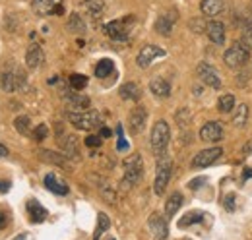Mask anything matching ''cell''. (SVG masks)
Wrapping results in <instances>:
<instances>
[{
	"label": "cell",
	"mask_w": 252,
	"mask_h": 240,
	"mask_svg": "<svg viewBox=\"0 0 252 240\" xmlns=\"http://www.w3.org/2000/svg\"><path fill=\"white\" fill-rule=\"evenodd\" d=\"M169 140H171V130H169V124L165 120H158L152 128V138H150V144H152V151L156 157H163L167 146H169Z\"/></svg>",
	"instance_id": "1"
},
{
	"label": "cell",
	"mask_w": 252,
	"mask_h": 240,
	"mask_svg": "<svg viewBox=\"0 0 252 240\" xmlns=\"http://www.w3.org/2000/svg\"><path fill=\"white\" fill-rule=\"evenodd\" d=\"M28 78H26V72L18 66H8L4 68L2 72V80H0V86L4 91H18L26 86Z\"/></svg>",
	"instance_id": "2"
},
{
	"label": "cell",
	"mask_w": 252,
	"mask_h": 240,
	"mask_svg": "<svg viewBox=\"0 0 252 240\" xmlns=\"http://www.w3.org/2000/svg\"><path fill=\"white\" fill-rule=\"evenodd\" d=\"M144 177V161L142 157L136 153V155H130L125 161V179H123V184L126 188L138 184Z\"/></svg>",
	"instance_id": "3"
},
{
	"label": "cell",
	"mask_w": 252,
	"mask_h": 240,
	"mask_svg": "<svg viewBox=\"0 0 252 240\" xmlns=\"http://www.w3.org/2000/svg\"><path fill=\"white\" fill-rule=\"evenodd\" d=\"M68 120L78 128V130H95L101 126V119L94 111H80V113H68Z\"/></svg>",
	"instance_id": "4"
},
{
	"label": "cell",
	"mask_w": 252,
	"mask_h": 240,
	"mask_svg": "<svg viewBox=\"0 0 252 240\" xmlns=\"http://www.w3.org/2000/svg\"><path fill=\"white\" fill-rule=\"evenodd\" d=\"M171 173H173V163H171V159L165 157V155L159 157L156 182H154V190H156L158 196H161V194L165 192V188H167V184H169V180H171Z\"/></svg>",
	"instance_id": "5"
},
{
	"label": "cell",
	"mask_w": 252,
	"mask_h": 240,
	"mask_svg": "<svg viewBox=\"0 0 252 240\" xmlns=\"http://www.w3.org/2000/svg\"><path fill=\"white\" fill-rule=\"evenodd\" d=\"M223 60L229 68H241L249 62V49L243 45V43H233L225 55H223Z\"/></svg>",
	"instance_id": "6"
},
{
	"label": "cell",
	"mask_w": 252,
	"mask_h": 240,
	"mask_svg": "<svg viewBox=\"0 0 252 240\" xmlns=\"http://www.w3.org/2000/svg\"><path fill=\"white\" fill-rule=\"evenodd\" d=\"M134 24V16H126L125 20H115V22H109L105 26V33L115 39V41H125L128 39V33H130V26Z\"/></svg>",
	"instance_id": "7"
},
{
	"label": "cell",
	"mask_w": 252,
	"mask_h": 240,
	"mask_svg": "<svg viewBox=\"0 0 252 240\" xmlns=\"http://www.w3.org/2000/svg\"><path fill=\"white\" fill-rule=\"evenodd\" d=\"M198 78H200L206 86H210V88H214V90H220L221 88V80H220L218 70H216L212 64H208V62H200V64H198Z\"/></svg>",
	"instance_id": "8"
},
{
	"label": "cell",
	"mask_w": 252,
	"mask_h": 240,
	"mask_svg": "<svg viewBox=\"0 0 252 240\" xmlns=\"http://www.w3.org/2000/svg\"><path fill=\"white\" fill-rule=\"evenodd\" d=\"M32 8L37 16L63 14V0H32Z\"/></svg>",
	"instance_id": "9"
},
{
	"label": "cell",
	"mask_w": 252,
	"mask_h": 240,
	"mask_svg": "<svg viewBox=\"0 0 252 240\" xmlns=\"http://www.w3.org/2000/svg\"><path fill=\"white\" fill-rule=\"evenodd\" d=\"M148 227H150V233L156 240H165L169 237V225H167V219L159 213H154L150 219H148Z\"/></svg>",
	"instance_id": "10"
},
{
	"label": "cell",
	"mask_w": 252,
	"mask_h": 240,
	"mask_svg": "<svg viewBox=\"0 0 252 240\" xmlns=\"http://www.w3.org/2000/svg\"><path fill=\"white\" fill-rule=\"evenodd\" d=\"M165 55H167V53H165L161 47H158V45H146V47L138 53L136 62H138V66H140V68H148L154 60L161 59V57H165Z\"/></svg>",
	"instance_id": "11"
},
{
	"label": "cell",
	"mask_w": 252,
	"mask_h": 240,
	"mask_svg": "<svg viewBox=\"0 0 252 240\" xmlns=\"http://www.w3.org/2000/svg\"><path fill=\"white\" fill-rule=\"evenodd\" d=\"M221 153L223 151L220 148H212V150H204L200 151L194 159H192V167L194 169H204V167H210V165H214L218 159L221 157Z\"/></svg>",
	"instance_id": "12"
},
{
	"label": "cell",
	"mask_w": 252,
	"mask_h": 240,
	"mask_svg": "<svg viewBox=\"0 0 252 240\" xmlns=\"http://www.w3.org/2000/svg\"><path fill=\"white\" fill-rule=\"evenodd\" d=\"M146 120H148V111L144 107H136L132 109V113L128 115V128L132 134H140L146 126Z\"/></svg>",
	"instance_id": "13"
},
{
	"label": "cell",
	"mask_w": 252,
	"mask_h": 240,
	"mask_svg": "<svg viewBox=\"0 0 252 240\" xmlns=\"http://www.w3.org/2000/svg\"><path fill=\"white\" fill-rule=\"evenodd\" d=\"M221 138H223V126L220 122H206L200 130L202 142H221Z\"/></svg>",
	"instance_id": "14"
},
{
	"label": "cell",
	"mask_w": 252,
	"mask_h": 240,
	"mask_svg": "<svg viewBox=\"0 0 252 240\" xmlns=\"http://www.w3.org/2000/svg\"><path fill=\"white\" fill-rule=\"evenodd\" d=\"M206 33H208V37L214 45H223L225 43V26L218 20H214L206 26Z\"/></svg>",
	"instance_id": "15"
},
{
	"label": "cell",
	"mask_w": 252,
	"mask_h": 240,
	"mask_svg": "<svg viewBox=\"0 0 252 240\" xmlns=\"http://www.w3.org/2000/svg\"><path fill=\"white\" fill-rule=\"evenodd\" d=\"M66 103H68L70 109H74L72 113H80V111L90 109V97L80 95V93H68L66 95Z\"/></svg>",
	"instance_id": "16"
},
{
	"label": "cell",
	"mask_w": 252,
	"mask_h": 240,
	"mask_svg": "<svg viewBox=\"0 0 252 240\" xmlns=\"http://www.w3.org/2000/svg\"><path fill=\"white\" fill-rule=\"evenodd\" d=\"M43 60H45L43 49H41L39 45H32V47L28 49V53H26V64H28V68H37V66H41Z\"/></svg>",
	"instance_id": "17"
},
{
	"label": "cell",
	"mask_w": 252,
	"mask_h": 240,
	"mask_svg": "<svg viewBox=\"0 0 252 240\" xmlns=\"http://www.w3.org/2000/svg\"><path fill=\"white\" fill-rule=\"evenodd\" d=\"M183 202H185L183 194H181V192H173V194L167 198V202H165V215H167V217H173L177 211L181 210Z\"/></svg>",
	"instance_id": "18"
},
{
	"label": "cell",
	"mask_w": 252,
	"mask_h": 240,
	"mask_svg": "<svg viewBox=\"0 0 252 240\" xmlns=\"http://www.w3.org/2000/svg\"><path fill=\"white\" fill-rule=\"evenodd\" d=\"M61 146H63L64 157H72V159H78L80 157V148H78V140L74 136H64L61 140Z\"/></svg>",
	"instance_id": "19"
},
{
	"label": "cell",
	"mask_w": 252,
	"mask_h": 240,
	"mask_svg": "<svg viewBox=\"0 0 252 240\" xmlns=\"http://www.w3.org/2000/svg\"><path fill=\"white\" fill-rule=\"evenodd\" d=\"M45 186H47L51 192H55V194H61V196L68 194V186H66V182H63L61 179H57V175H53V173L45 177Z\"/></svg>",
	"instance_id": "20"
},
{
	"label": "cell",
	"mask_w": 252,
	"mask_h": 240,
	"mask_svg": "<svg viewBox=\"0 0 252 240\" xmlns=\"http://www.w3.org/2000/svg\"><path fill=\"white\" fill-rule=\"evenodd\" d=\"M150 90L156 97H169L171 95V84L163 78H156V80H152Z\"/></svg>",
	"instance_id": "21"
},
{
	"label": "cell",
	"mask_w": 252,
	"mask_h": 240,
	"mask_svg": "<svg viewBox=\"0 0 252 240\" xmlns=\"http://www.w3.org/2000/svg\"><path fill=\"white\" fill-rule=\"evenodd\" d=\"M28 213H30L33 223H43L45 217H47V210H45L39 202H35V200H30V202H28Z\"/></svg>",
	"instance_id": "22"
},
{
	"label": "cell",
	"mask_w": 252,
	"mask_h": 240,
	"mask_svg": "<svg viewBox=\"0 0 252 240\" xmlns=\"http://www.w3.org/2000/svg\"><path fill=\"white\" fill-rule=\"evenodd\" d=\"M200 10H202L204 16L214 18V16H218L221 10H223V0H202Z\"/></svg>",
	"instance_id": "23"
},
{
	"label": "cell",
	"mask_w": 252,
	"mask_h": 240,
	"mask_svg": "<svg viewBox=\"0 0 252 240\" xmlns=\"http://www.w3.org/2000/svg\"><path fill=\"white\" fill-rule=\"evenodd\" d=\"M173 24H175V16H159L158 22H156V31H158L159 35H165V37H169L171 35V31H173Z\"/></svg>",
	"instance_id": "24"
},
{
	"label": "cell",
	"mask_w": 252,
	"mask_h": 240,
	"mask_svg": "<svg viewBox=\"0 0 252 240\" xmlns=\"http://www.w3.org/2000/svg\"><path fill=\"white\" fill-rule=\"evenodd\" d=\"M119 93H121V97H123L125 101H138V99L142 97V91H140V88H138L134 82L125 84V86L119 90Z\"/></svg>",
	"instance_id": "25"
},
{
	"label": "cell",
	"mask_w": 252,
	"mask_h": 240,
	"mask_svg": "<svg viewBox=\"0 0 252 240\" xmlns=\"http://www.w3.org/2000/svg\"><path fill=\"white\" fill-rule=\"evenodd\" d=\"M113 72H115V64H113V60H109V59L99 60V64L95 66V76H97V78H107V76H111Z\"/></svg>",
	"instance_id": "26"
},
{
	"label": "cell",
	"mask_w": 252,
	"mask_h": 240,
	"mask_svg": "<svg viewBox=\"0 0 252 240\" xmlns=\"http://www.w3.org/2000/svg\"><path fill=\"white\" fill-rule=\"evenodd\" d=\"M204 217H206V213H202V211H190V213H187V215L179 221V227H181V229H187V227L194 225V223H200Z\"/></svg>",
	"instance_id": "27"
},
{
	"label": "cell",
	"mask_w": 252,
	"mask_h": 240,
	"mask_svg": "<svg viewBox=\"0 0 252 240\" xmlns=\"http://www.w3.org/2000/svg\"><path fill=\"white\" fill-rule=\"evenodd\" d=\"M109 227H111V221H109V217H107L105 213H99V215H97V227H95L94 240L101 239V235H103V233H105Z\"/></svg>",
	"instance_id": "28"
},
{
	"label": "cell",
	"mask_w": 252,
	"mask_h": 240,
	"mask_svg": "<svg viewBox=\"0 0 252 240\" xmlns=\"http://www.w3.org/2000/svg\"><path fill=\"white\" fill-rule=\"evenodd\" d=\"M14 126L22 136H32V120L28 117H18L14 120Z\"/></svg>",
	"instance_id": "29"
},
{
	"label": "cell",
	"mask_w": 252,
	"mask_h": 240,
	"mask_svg": "<svg viewBox=\"0 0 252 240\" xmlns=\"http://www.w3.org/2000/svg\"><path fill=\"white\" fill-rule=\"evenodd\" d=\"M39 155H41V159H43V161H47V163H55V165H61V167H64V165H66L64 155H59V153H53V151L43 150Z\"/></svg>",
	"instance_id": "30"
},
{
	"label": "cell",
	"mask_w": 252,
	"mask_h": 240,
	"mask_svg": "<svg viewBox=\"0 0 252 240\" xmlns=\"http://www.w3.org/2000/svg\"><path fill=\"white\" fill-rule=\"evenodd\" d=\"M247 119H249V107L243 103V105L237 107V113H235V117H233V122H235V126H245V124H247Z\"/></svg>",
	"instance_id": "31"
},
{
	"label": "cell",
	"mask_w": 252,
	"mask_h": 240,
	"mask_svg": "<svg viewBox=\"0 0 252 240\" xmlns=\"http://www.w3.org/2000/svg\"><path fill=\"white\" fill-rule=\"evenodd\" d=\"M68 30L76 31V33H84L86 31V24H84V20L78 14H72L70 20H68Z\"/></svg>",
	"instance_id": "32"
},
{
	"label": "cell",
	"mask_w": 252,
	"mask_h": 240,
	"mask_svg": "<svg viewBox=\"0 0 252 240\" xmlns=\"http://www.w3.org/2000/svg\"><path fill=\"white\" fill-rule=\"evenodd\" d=\"M88 86V78L82 76V74H72L70 76V88L74 91H82Z\"/></svg>",
	"instance_id": "33"
},
{
	"label": "cell",
	"mask_w": 252,
	"mask_h": 240,
	"mask_svg": "<svg viewBox=\"0 0 252 240\" xmlns=\"http://www.w3.org/2000/svg\"><path fill=\"white\" fill-rule=\"evenodd\" d=\"M218 109L221 113H231L235 109V97L233 95H223L218 103Z\"/></svg>",
	"instance_id": "34"
},
{
	"label": "cell",
	"mask_w": 252,
	"mask_h": 240,
	"mask_svg": "<svg viewBox=\"0 0 252 240\" xmlns=\"http://www.w3.org/2000/svg\"><path fill=\"white\" fill-rule=\"evenodd\" d=\"M249 51L252 49V16H249L247 26H245V33H243V41H241Z\"/></svg>",
	"instance_id": "35"
},
{
	"label": "cell",
	"mask_w": 252,
	"mask_h": 240,
	"mask_svg": "<svg viewBox=\"0 0 252 240\" xmlns=\"http://www.w3.org/2000/svg\"><path fill=\"white\" fill-rule=\"evenodd\" d=\"M86 6H88V10L94 14L95 18L103 12V0H86Z\"/></svg>",
	"instance_id": "36"
},
{
	"label": "cell",
	"mask_w": 252,
	"mask_h": 240,
	"mask_svg": "<svg viewBox=\"0 0 252 240\" xmlns=\"http://www.w3.org/2000/svg\"><path fill=\"white\" fill-rule=\"evenodd\" d=\"M177 122L181 124V126H189V122H190V113H189V109H181L177 115Z\"/></svg>",
	"instance_id": "37"
},
{
	"label": "cell",
	"mask_w": 252,
	"mask_h": 240,
	"mask_svg": "<svg viewBox=\"0 0 252 240\" xmlns=\"http://www.w3.org/2000/svg\"><path fill=\"white\" fill-rule=\"evenodd\" d=\"M47 134H49L47 126H45V124H39V126H37V130L33 132V140H35V142H41V140H45V138H47Z\"/></svg>",
	"instance_id": "38"
},
{
	"label": "cell",
	"mask_w": 252,
	"mask_h": 240,
	"mask_svg": "<svg viewBox=\"0 0 252 240\" xmlns=\"http://www.w3.org/2000/svg\"><path fill=\"white\" fill-rule=\"evenodd\" d=\"M86 146L88 148H99L101 146V138L99 136H88L86 138Z\"/></svg>",
	"instance_id": "39"
},
{
	"label": "cell",
	"mask_w": 252,
	"mask_h": 240,
	"mask_svg": "<svg viewBox=\"0 0 252 240\" xmlns=\"http://www.w3.org/2000/svg\"><path fill=\"white\" fill-rule=\"evenodd\" d=\"M117 132H119V144H117V148H119V151H125L128 146H126L125 138H123V128L119 126V128H117Z\"/></svg>",
	"instance_id": "40"
},
{
	"label": "cell",
	"mask_w": 252,
	"mask_h": 240,
	"mask_svg": "<svg viewBox=\"0 0 252 240\" xmlns=\"http://www.w3.org/2000/svg\"><path fill=\"white\" fill-rule=\"evenodd\" d=\"M225 210H229V211L235 210V194H229V196L225 198Z\"/></svg>",
	"instance_id": "41"
},
{
	"label": "cell",
	"mask_w": 252,
	"mask_h": 240,
	"mask_svg": "<svg viewBox=\"0 0 252 240\" xmlns=\"http://www.w3.org/2000/svg\"><path fill=\"white\" fill-rule=\"evenodd\" d=\"M8 155V148L4 144H0V157H6Z\"/></svg>",
	"instance_id": "42"
},
{
	"label": "cell",
	"mask_w": 252,
	"mask_h": 240,
	"mask_svg": "<svg viewBox=\"0 0 252 240\" xmlns=\"http://www.w3.org/2000/svg\"><path fill=\"white\" fill-rule=\"evenodd\" d=\"M243 153H252V140L245 146V148H243Z\"/></svg>",
	"instance_id": "43"
},
{
	"label": "cell",
	"mask_w": 252,
	"mask_h": 240,
	"mask_svg": "<svg viewBox=\"0 0 252 240\" xmlns=\"http://www.w3.org/2000/svg\"><path fill=\"white\" fill-rule=\"evenodd\" d=\"M4 225H6V215H4L2 211H0V229H2Z\"/></svg>",
	"instance_id": "44"
},
{
	"label": "cell",
	"mask_w": 252,
	"mask_h": 240,
	"mask_svg": "<svg viewBox=\"0 0 252 240\" xmlns=\"http://www.w3.org/2000/svg\"><path fill=\"white\" fill-rule=\"evenodd\" d=\"M8 190V182H0V192H6Z\"/></svg>",
	"instance_id": "45"
},
{
	"label": "cell",
	"mask_w": 252,
	"mask_h": 240,
	"mask_svg": "<svg viewBox=\"0 0 252 240\" xmlns=\"http://www.w3.org/2000/svg\"><path fill=\"white\" fill-rule=\"evenodd\" d=\"M101 136H111V130H107V128H101Z\"/></svg>",
	"instance_id": "46"
},
{
	"label": "cell",
	"mask_w": 252,
	"mask_h": 240,
	"mask_svg": "<svg viewBox=\"0 0 252 240\" xmlns=\"http://www.w3.org/2000/svg\"><path fill=\"white\" fill-rule=\"evenodd\" d=\"M247 171H249V173H245V175H243V179L245 180L249 179V177H252V169H247Z\"/></svg>",
	"instance_id": "47"
},
{
	"label": "cell",
	"mask_w": 252,
	"mask_h": 240,
	"mask_svg": "<svg viewBox=\"0 0 252 240\" xmlns=\"http://www.w3.org/2000/svg\"><path fill=\"white\" fill-rule=\"evenodd\" d=\"M14 240H26V235H20V237H16Z\"/></svg>",
	"instance_id": "48"
}]
</instances>
